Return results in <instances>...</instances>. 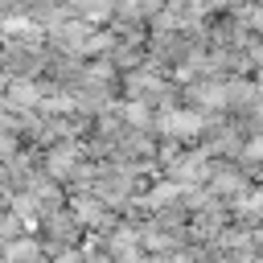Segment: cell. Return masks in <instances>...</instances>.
I'll return each mask as SVG.
<instances>
[{
	"mask_svg": "<svg viewBox=\"0 0 263 263\" xmlns=\"http://www.w3.org/2000/svg\"><path fill=\"white\" fill-rule=\"evenodd\" d=\"M12 99H16V103H37V90H33L29 82H16V86H12Z\"/></svg>",
	"mask_w": 263,
	"mask_h": 263,
	"instance_id": "1",
	"label": "cell"
},
{
	"mask_svg": "<svg viewBox=\"0 0 263 263\" xmlns=\"http://www.w3.org/2000/svg\"><path fill=\"white\" fill-rule=\"evenodd\" d=\"M33 251H37L33 242H12V247H8V259H29Z\"/></svg>",
	"mask_w": 263,
	"mask_h": 263,
	"instance_id": "2",
	"label": "cell"
},
{
	"mask_svg": "<svg viewBox=\"0 0 263 263\" xmlns=\"http://www.w3.org/2000/svg\"><path fill=\"white\" fill-rule=\"evenodd\" d=\"M0 29H4V33H29L33 25H29V21H4Z\"/></svg>",
	"mask_w": 263,
	"mask_h": 263,
	"instance_id": "3",
	"label": "cell"
},
{
	"mask_svg": "<svg viewBox=\"0 0 263 263\" xmlns=\"http://www.w3.org/2000/svg\"><path fill=\"white\" fill-rule=\"evenodd\" d=\"M70 168V152H53V173H66Z\"/></svg>",
	"mask_w": 263,
	"mask_h": 263,
	"instance_id": "4",
	"label": "cell"
},
{
	"mask_svg": "<svg viewBox=\"0 0 263 263\" xmlns=\"http://www.w3.org/2000/svg\"><path fill=\"white\" fill-rule=\"evenodd\" d=\"M86 8H90V12H107V4H103V0H86Z\"/></svg>",
	"mask_w": 263,
	"mask_h": 263,
	"instance_id": "5",
	"label": "cell"
},
{
	"mask_svg": "<svg viewBox=\"0 0 263 263\" xmlns=\"http://www.w3.org/2000/svg\"><path fill=\"white\" fill-rule=\"evenodd\" d=\"M0 152H8V140H4V136H0Z\"/></svg>",
	"mask_w": 263,
	"mask_h": 263,
	"instance_id": "6",
	"label": "cell"
}]
</instances>
